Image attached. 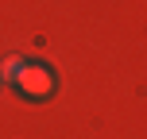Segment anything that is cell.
I'll list each match as a JSON object with an SVG mask.
<instances>
[{
    "instance_id": "cell-1",
    "label": "cell",
    "mask_w": 147,
    "mask_h": 139,
    "mask_svg": "<svg viewBox=\"0 0 147 139\" xmlns=\"http://www.w3.org/2000/svg\"><path fill=\"white\" fill-rule=\"evenodd\" d=\"M16 85H20L23 97L43 101V97L54 93V73H51V66H43V62H23L20 77H16Z\"/></svg>"
},
{
    "instance_id": "cell-2",
    "label": "cell",
    "mask_w": 147,
    "mask_h": 139,
    "mask_svg": "<svg viewBox=\"0 0 147 139\" xmlns=\"http://www.w3.org/2000/svg\"><path fill=\"white\" fill-rule=\"evenodd\" d=\"M23 62H27V58H20V54H8V58L0 62V81H12V85H16V77H20Z\"/></svg>"
},
{
    "instance_id": "cell-3",
    "label": "cell",
    "mask_w": 147,
    "mask_h": 139,
    "mask_svg": "<svg viewBox=\"0 0 147 139\" xmlns=\"http://www.w3.org/2000/svg\"><path fill=\"white\" fill-rule=\"evenodd\" d=\"M0 85H4V81H0Z\"/></svg>"
}]
</instances>
